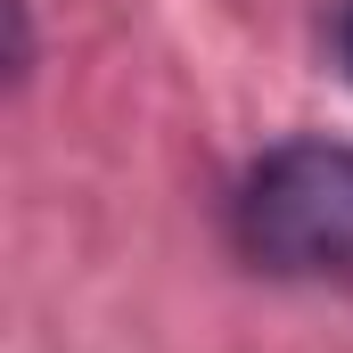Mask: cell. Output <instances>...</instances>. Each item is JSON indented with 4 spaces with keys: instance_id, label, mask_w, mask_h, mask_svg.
<instances>
[{
    "instance_id": "obj_1",
    "label": "cell",
    "mask_w": 353,
    "mask_h": 353,
    "mask_svg": "<svg viewBox=\"0 0 353 353\" xmlns=\"http://www.w3.org/2000/svg\"><path fill=\"white\" fill-rule=\"evenodd\" d=\"M230 239L271 279H353V140H279L239 197Z\"/></svg>"
},
{
    "instance_id": "obj_2",
    "label": "cell",
    "mask_w": 353,
    "mask_h": 353,
    "mask_svg": "<svg viewBox=\"0 0 353 353\" xmlns=\"http://www.w3.org/2000/svg\"><path fill=\"white\" fill-rule=\"evenodd\" d=\"M337 58H345V74H353V0H337Z\"/></svg>"
}]
</instances>
